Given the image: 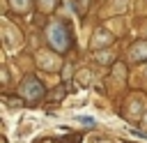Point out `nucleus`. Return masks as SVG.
I'll list each match as a JSON object with an SVG mask.
<instances>
[{"instance_id": "nucleus-1", "label": "nucleus", "mask_w": 147, "mask_h": 143, "mask_svg": "<svg viewBox=\"0 0 147 143\" xmlns=\"http://www.w3.org/2000/svg\"><path fill=\"white\" fill-rule=\"evenodd\" d=\"M46 37H48V44H51L57 53H64V51L69 48V44H71L69 32H67L64 23H60V21H51V23H48V28H46Z\"/></svg>"}, {"instance_id": "nucleus-2", "label": "nucleus", "mask_w": 147, "mask_h": 143, "mask_svg": "<svg viewBox=\"0 0 147 143\" xmlns=\"http://www.w3.org/2000/svg\"><path fill=\"white\" fill-rule=\"evenodd\" d=\"M44 92H46V88L41 85V81H39L37 76H25V78H23V83H21V95L28 97L30 101L41 99Z\"/></svg>"}, {"instance_id": "nucleus-3", "label": "nucleus", "mask_w": 147, "mask_h": 143, "mask_svg": "<svg viewBox=\"0 0 147 143\" xmlns=\"http://www.w3.org/2000/svg\"><path fill=\"white\" fill-rule=\"evenodd\" d=\"M110 42H113V35L110 32H106L103 28H99L94 35H92V48H106V46H110Z\"/></svg>"}, {"instance_id": "nucleus-4", "label": "nucleus", "mask_w": 147, "mask_h": 143, "mask_svg": "<svg viewBox=\"0 0 147 143\" xmlns=\"http://www.w3.org/2000/svg\"><path fill=\"white\" fill-rule=\"evenodd\" d=\"M37 62H39L44 69H57V58H55V53H51V51H39V53H37Z\"/></svg>"}, {"instance_id": "nucleus-5", "label": "nucleus", "mask_w": 147, "mask_h": 143, "mask_svg": "<svg viewBox=\"0 0 147 143\" xmlns=\"http://www.w3.org/2000/svg\"><path fill=\"white\" fill-rule=\"evenodd\" d=\"M2 35H5V46H7V51H16L18 46H21V42H14V28L5 21V30H2Z\"/></svg>"}, {"instance_id": "nucleus-6", "label": "nucleus", "mask_w": 147, "mask_h": 143, "mask_svg": "<svg viewBox=\"0 0 147 143\" xmlns=\"http://www.w3.org/2000/svg\"><path fill=\"white\" fill-rule=\"evenodd\" d=\"M131 58H133V60L147 58V42H136V44L131 46Z\"/></svg>"}, {"instance_id": "nucleus-7", "label": "nucleus", "mask_w": 147, "mask_h": 143, "mask_svg": "<svg viewBox=\"0 0 147 143\" xmlns=\"http://www.w3.org/2000/svg\"><path fill=\"white\" fill-rule=\"evenodd\" d=\"M124 7H126V0H110V2H108V12H110V14L124 12Z\"/></svg>"}, {"instance_id": "nucleus-8", "label": "nucleus", "mask_w": 147, "mask_h": 143, "mask_svg": "<svg viewBox=\"0 0 147 143\" xmlns=\"http://www.w3.org/2000/svg\"><path fill=\"white\" fill-rule=\"evenodd\" d=\"M11 2V7L16 9V12H21V14H25L28 9H30V0H9Z\"/></svg>"}, {"instance_id": "nucleus-9", "label": "nucleus", "mask_w": 147, "mask_h": 143, "mask_svg": "<svg viewBox=\"0 0 147 143\" xmlns=\"http://www.w3.org/2000/svg\"><path fill=\"white\" fill-rule=\"evenodd\" d=\"M53 2H55V0H41V7H44V9L48 12V9L53 7Z\"/></svg>"}, {"instance_id": "nucleus-10", "label": "nucleus", "mask_w": 147, "mask_h": 143, "mask_svg": "<svg viewBox=\"0 0 147 143\" xmlns=\"http://www.w3.org/2000/svg\"><path fill=\"white\" fill-rule=\"evenodd\" d=\"M142 127L147 129V113H145V118H142Z\"/></svg>"}]
</instances>
